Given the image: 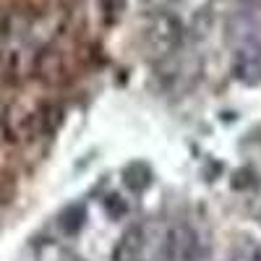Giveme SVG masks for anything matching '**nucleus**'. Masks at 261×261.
Instances as JSON below:
<instances>
[{
	"label": "nucleus",
	"instance_id": "f257e3e1",
	"mask_svg": "<svg viewBox=\"0 0 261 261\" xmlns=\"http://www.w3.org/2000/svg\"><path fill=\"white\" fill-rule=\"evenodd\" d=\"M183 39V24L172 13H154L146 24V45L154 55H170L175 53Z\"/></svg>",
	"mask_w": 261,
	"mask_h": 261
},
{
	"label": "nucleus",
	"instance_id": "f03ea898",
	"mask_svg": "<svg viewBox=\"0 0 261 261\" xmlns=\"http://www.w3.org/2000/svg\"><path fill=\"white\" fill-rule=\"evenodd\" d=\"M165 261H199V235L188 225H175L165 235Z\"/></svg>",
	"mask_w": 261,
	"mask_h": 261
},
{
	"label": "nucleus",
	"instance_id": "7ed1b4c3",
	"mask_svg": "<svg viewBox=\"0 0 261 261\" xmlns=\"http://www.w3.org/2000/svg\"><path fill=\"white\" fill-rule=\"evenodd\" d=\"M144 253H146V235H144V227L134 225L128 227L120 241L115 243L113 248V261H144Z\"/></svg>",
	"mask_w": 261,
	"mask_h": 261
},
{
	"label": "nucleus",
	"instance_id": "20e7f679",
	"mask_svg": "<svg viewBox=\"0 0 261 261\" xmlns=\"http://www.w3.org/2000/svg\"><path fill=\"white\" fill-rule=\"evenodd\" d=\"M235 76L243 79V81H248V84L261 81V50H246V53L238 55Z\"/></svg>",
	"mask_w": 261,
	"mask_h": 261
},
{
	"label": "nucleus",
	"instance_id": "39448f33",
	"mask_svg": "<svg viewBox=\"0 0 261 261\" xmlns=\"http://www.w3.org/2000/svg\"><path fill=\"white\" fill-rule=\"evenodd\" d=\"M241 261H261V246H251V248H246L243 256H241Z\"/></svg>",
	"mask_w": 261,
	"mask_h": 261
}]
</instances>
